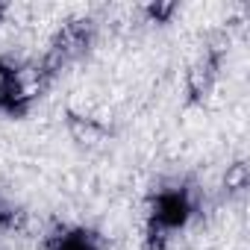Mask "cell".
<instances>
[{"label":"cell","mask_w":250,"mask_h":250,"mask_svg":"<svg viewBox=\"0 0 250 250\" xmlns=\"http://www.w3.org/2000/svg\"><path fill=\"white\" fill-rule=\"evenodd\" d=\"M188 212H191V206H188L186 191L171 188V191H162V194L156 197L153 224H156V227H162V229H174V227H183V224H186Z\"/></svg>","instance_id":"cell-1"},{"label":"cell","mask_w":250,"mask_h":250,"mask_svg":"<svg viewBox=\"0 0 250 250\" xmlns=\"http://www.w3.org/2000/svg\"><path fill=\"white\" fill-rule=\"evenodd\" d=\"M47 247L50 250H100L97 235L94 232H85V229H68V232L50 235Z\"/></svg>","instance_id":"cell-2"},{"label":"cell","mask_w":250,"mask_h":250,"mask_svg":"<svg viewBox=\"0 0 250 250\" xmlns=\"http://www.w3.org/2000/svg\"><path fill=\"white\" fill-rule=\"evenodd\" d=\"M18 227H24V212L12 200L0 197V229H18Z\"/></svg>","instance_id":"cell-3"}]
</instances>
